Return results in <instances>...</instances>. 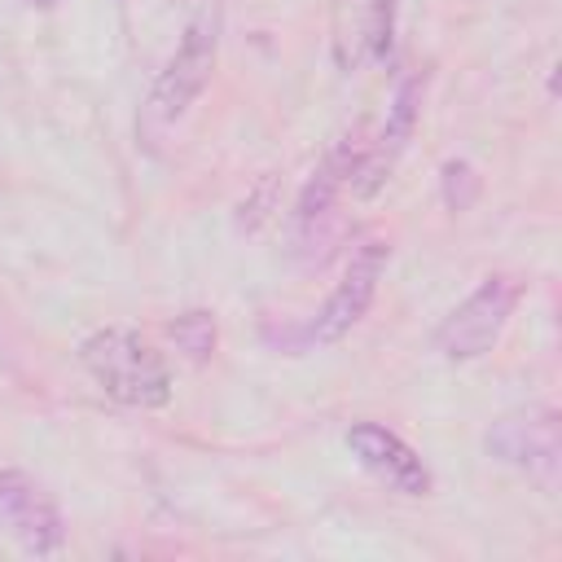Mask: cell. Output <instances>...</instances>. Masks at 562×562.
<instances>
[{"label": "cell", "mask_w": 562, "mask_h": 562, "mask_svg": "<svg viewBox=\"0 0 562 562\" xmlns=\"http://www.w3.org/2000/svg\"><path fill=\"white\" fill-rule=\"evenodd\" d=\"M215 57H220V13H215V9H202V13L184 26L176 53L167 57V66L158 70V79H154V88H149V101H145V110H140L145 136H162L167 127H176V123L189 114V105H193V101L202 97V88L211 83Z\"/></svg>", "instance_id": "cell-1"}, {"label": "cell", "mask_w": 562, "mask_h": 562, "mask_svg": "<svg viewBox=\"0 0 562 562\" xmlns=\"http://www.w3.org/2000/svg\"><path fill=\"white\" fill-rule=\"evenodd\" d=\"M83 369L92 373V382L132 408H158L171 400V373L167 360L132 329H101L92 338H83L79 347Z\"/></svg>", "instance_id": "cell-2"}, {"label": "cell", "mask_w": 562, "mask_h": 562, "mask_svg": "<svg viewBox=\"0 0 562 562\" xmlns=\"http://www.w3.org/2000/svg\"><path fill=\"white\" fill-rule=\"evenodd\" d=\"M514 307H518V281L514 277L479 281V290L443 316V325L435 334L439 356L443 360H479V356H487L501 342Z\"/></svg>", "instance_id": "cell-3"}, {"label": "cell", "mask_w": 562, "mask_h": 562, "mask_svg": "<svg viewBox=\"0 0 562 562\" xmlns=\"http://www.w3.org/2000/svg\"><path fill=\"white\" fill-rule=\"evenodd\" d=\"M386 259H391V246H386V241H364V246L347 259L342 281L334 285V294L325 299V307L316 312V321L307 325V338H312L316 347L347 338V334L364 321V312H369V303H373V294H378V281H382V272H386Z\"/></svg>", "instance_id": "cell-4"}, {"label": "cell", "mask_w": 562, "mask_h": 562, "mask_svg": "<svg viewBox=\"0 0 562 562\" xmlns=\"http://www.w3.org/2000/svg\"><path fill=\"white\" fill-rule=\"evenodd\" d=\"M487 452L501 457L505 465L527 470L540 483H558V465H562V430H558V413L553 408H531V413H514L501 417L487 430Z\"/></svg>", "instance_id": "cell-5"}, {"label": "cell", "mask_w": 562, "mask_h": 562, "mask_svg": "<svg viewBox=\"0 0 562 562\" xmlns=\"http://www.w3.org/2000/svg\"><path fill=\"white\" fill-rule=\"evenodd\" d=\"M0 527L26 553H57L66 544V522L57 501L22 470H0Z\"/></svg>", "instance_id": "cell-6"}, {"label": "cell", "mask_w": 562, "mask_h": 562, "mask_svg": "<svg viewBox=\"0 0 562 562\" xmlns=\"http://www.w3.org/2000/svg\"><path fill=\"white\" fill-rule=\"evenodd\" d=\"M347 448L391 492H400V496H426L430 492V470L395 430H386L378 422H356L347 430Z\"/></svg>", "instance_id": "cell-7"}, {"label": "cell", "mask_w": 562, "mask_h": 562, "mask_svg": "<svg viewBox=\"0 0 562 562\" xmlns=\"http://www.w3.org/2000/svg\"><path fill=\"white\" fill-rule=\"evenodd\" d=\"M417 105H422V83H417V79H404V83L395 88L391 105H386L382 132L364 145V154H360V162H356V171H351V189H356L360 198H373V193L386 184V176L395 171L400 154H404L408 140H413Z\"/></svg>", "instance_id": "cell-8"}, {"label": "cell", "mask_w": 562, "mask_h": 562, "mask_svg": "<svg viewBox=\"0 0 562 562\" xmlns=\"http://www.w3.org/2000/svg\"><path fill=\"white\" fill-rule=\"evenodd\" d=\"M167 334H171L176 347H180L184 356H193V360H206L211 347H215V321H211V312H184V316H176V321L167 325Z\"/></svg>", "instance_id": "cell-9"}, {"label": "cell", "mask_w": 562, "mask_h": 562, "mask_svg": "<svg viewBox=\"0 0 562 562\" xmlns=\"http://www.w3.org/2000/svg\"><path fill=\"white\" fill-rule=\"evenodd\" d=\"M391 31H395V0H364V9H360V40H364V48L373 57H386Z\"/></svg>", "instance_id": "cell-10"}, {"label": "cell", "mask_w": 562, "mask_h": 562, "mask_svg": "<svg viewBox=\"0 0 562 562\" xmlns=\"http://www.w3.org/2000/svg\"><path fill=\"white\" fill-rule=\"evenodd\" d=\"M474 189H479V176L470 162H448L443 167V198L452 211H465L474 202Z\"/></svg>", "instance_id": "cell-11"}, {"label": "cell", "mask_w": 562, "mask_h": 562, "mask_svg": "<svg viewBox=\"0 0 562 562\" xmlns=\"http://www.w3.org/2000/svg\"><path fill=\"white\" fill-rule=\"evenodd\" d=\"M26 4H40V9H48V4H53V0H26Z\"/></svg>", "instance_id": "cell-12"}]
</instances>
